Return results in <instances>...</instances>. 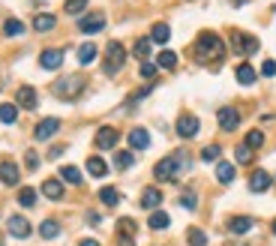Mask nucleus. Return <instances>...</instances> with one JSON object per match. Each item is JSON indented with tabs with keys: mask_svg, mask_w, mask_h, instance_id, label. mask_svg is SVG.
I'll return each instance as SVG.
<instances>
[{
	"mask_svg": "<svg viewBox=\"0 0 276 246\" xmlns=\"http://www.w3.org/2000/svg\"><path fill=\"white\" fill-rule=\"evenodd\" d=\"M18 204H21V207H33V204H36V189L24 186V189L18 192Z\"/></svg>",
	"mask_w": 276,
	"mask_h": 246,
	"instance_id": "c9c22d12",
	"label": "nucleus"
},
{
	"mask_svg": "<svg viewBox=\"0 0 276 246\" xmlns=\"http://www.w3.org/2000/svg\"><path fill=\"white\" fill-rule=\"evenodd\" d=\"M102 27H105V15H102V12L81 15V21H78V30H81V33H87V36H90V33H99Z\"/></svg>",
	"mask_w": 276,
	"mask_h": 246,
	"instance_id": "0eeeda50",
	"label": "nucleus"
},
{
	"mask_svg": "<svg viewBox=\"0 0 276 246\" xmlns=\"http://www.w3.org/2000/svg\"><path fill=\"white\" fill-rule=\"evenodd\" d=\"M132 54L144 63V60L150 57V39H138V42H135V48H132Z\"/></svg>",
	"mask_w": 276,
	"mask_h": 246,
	"instance_id": "72a5a7b5",
	"label": "nucleus"
},
{
	"mask_svg": "<svg viewBox=\"0 0 276 246\" xmlns=\"http://www.w3.org/2000/svg\"><path fill=\"white\" fill-rule=\"evenodd\" d=\"M3 33H6V36H21V33H24V21H18V18H9V21L3 24Z\"/></svg>",
	"mask_w": 276,
	"mask_h": 246,
	"instance_id": "473e14b6",
	"label": "nucleus"
},
{
	"mask_svg": "<svg viewBox=\"0 0 276 246\" xmlns=\"http://www.w3.org/2000/svg\"><path fill=\"white\" fill-rule=\"evenodd\" d=\"M261 75L273 78V75H276V60H264V66H261Z\"/></svg>",
	"mask_w": 276,
	"mask_h": 246,
	"instance_id": "c03bdc74",
	"label": "nucleus"
},
{
	"mask_svg": "<svg viewBox=\"0 0 276 246\" xmlns=\"http://www.w3.org/2000/svg\"><path fill=\"white\" fill-rule=\"evenodd\" d=\"M87 9V0H66V12L69 15H81Z\"/></svg>",
	"mask_w": 276,
	"mask_h": 246,
	"instance_id": "a19ab883",
	"label": "nucleus"
},
{
	"mask_svg": "<svg viewBox=\"0 0 276 246\" xmlns=\"http://www.w3.org/2000/svg\"><path fill=\"white\" fill-rule=\"evenodd\" d=\"M27 168H30V171H36V168H39V156H36L33 150H27Z\"/></svg>",
	"mask_w": 276,
	"mask_h": 246,
	"instance_id": "a18cd8bd",
	"label": "nucleus"
},
{
	"mask_svg": "<svg viewBox=\"0 0 276 246\" xmlns=\"http://www.w3.org/2000/svg\"><path fill=\"white\" fill-rule=\"evenodd\" d=\"M156 69H159L156 63H150V60H144V63H141V78H153V75H156Z\"/></svg>",
	"mask_w": 276,
	"mask_h": 246,
	"instance_id": "37998d69",
	"label": "nucleus"
},
{
	"mask_svg": "<svg viewBox=\"0 0 276 246\" xmlns=\"http://www.w3.org/2000/svg\"><path fill=\"white\" fill-rule=\"evenodd\" d=\"M60 63H63V51H57V48H48L39 57V66L42 69H60Z\"/></svg>",
	"mask_w": 276,
	"mask_h": 246,
	"instance_id": "4468645a",
	"label": "nucleus"
},
{
	"mask_svg": "<svg viewBox=\"0 0 276 246\" xmlns=\"http://www.w3.org/2000/svg\"><path fill=\"white\" fill-rule=\"evenodd\" d=\"M219 153H222V150H219V144H210V147H204V150H201V159H204V162H216V159H219Z\"/></svg>",
	"mask_w": 276,
	"mask_h": 246,
	"instance_id": "ea45409f",
	"label": "nucleus"
},
{
	"mask_svg": "<svg viewBox=\"0 0 276 246\" xmlns=\"http://www.w3.org/2000/svg\"><path fill=\"white\" fill-rule=\"evenodd\" d=\"M39 234H42V237H45V240H54V237H57V234H60V225H57V222H54V219H45V222H42V225H39Z\"/></svg>",
	"mask_w": 276,
	"mask_h": 246,
	"instance_id": "c756f323",
	"label": "nucleus"
},
{
	"mask_svg": "<svg viewBox=\"0 0 276 246\" xmlns=\"http://www.w3.org/2000/svg\"><path fill=\"white\" fill-rule=\"evenodd\" d=\"M87 174H90V177H105V174H108L105 159H102V156H90V159H87Z\"/></svg>",
	"mask_w": 276,
	"mask_h": 246,
	"instance_id": "b1692460",
	"label": "nucleus"
},
{
	"mask_svg": "<svg viewBox=\"0 0 276 246\" xmlns=\"http://www.w3.org/2000/svg\"><path fill=\"white\" fill-rule=\"evenodd\" d=\"M78 246H99V243H96V240H90V237H87V240H81V243H78Z\"/></svg>",
	"mask_w": 276,
	"mask_h": 246,
	"instance_id": "09e8293b",
	"label": "nucleus"
},
{
	"mask_svg": "<svg viewBox=\"0 0 276 246\" xmlns=\"http://www.w3.org/2000/svg\"><path fill=\"white\" fill-rule=\"evenodd\" d=\"M252 225H255V222H252L249 216H231V219H228V231H231V234H249Z\"/></svg>",
	"mask_w": 276,
	"mask_h": 246,
	"instance_id": "a211bd4d",
	"label": "nucleus"
},
{
	"mask_svg": "<svg viewBox=\"0 0 276 246\" xmlns=\"http://www.w3.org/2000/svg\"><path fill=\"white\" fill-rule=\"evenodd\" d=\"M156 66L159 69H174L177 66V54L174 51H159L156 54Z\"/></svg>",
	"mask_w": 276,
	"mask_h": 246,
	"instance_id": "cd10ccee",
	"label": "nucleus"
},
{
	"mask_svg": "<svg viewBox=\"0 0 276 246\" xmlns=\"http://www.w3.org/2000/svg\"><path fill=\"white\" fill-rule=\"evenodd\" d=\"M129 147L132 150H147L150 147V132L147 129H129Z\"/></svg>",
	"mask_w": 276,
	"mask_h": 246,
	"instance_id": "2eb2a0df",
	"label": "nucleus"
},
{
	"mask_svg": "<svg viewBox=\"0 0 276 246\" xmlns=\"http://www.w3.org/2000/svg\"><path fill=\"white\" fill-rule=\"evenodd\" d=\"M147 225H150L153 231H165V228L171 225V216H168L165 210H153V213H150V219H147Z\"/></svg>",
	"mask_w": 276,
	"mask_h": 246,
	"instance_id": "aec40b11",
	"label": "nucleus"
},
{
	"mask_svg": "<svg viewBox=\"0 0 276 246\" xmlns=\"http://www.w3.org/2000/svg\"><path fill=\"white\" fill-rule=\"evenodd\" d=\"M198 126H201V123H198V117H195V114H180L174 129H177V135H180V138H195V135H198Z\"/></svg>",
	"mask_w": 276,
	"mask_h": 246,
	"instance_id": "423d86ee",
	"label": "nucleus"
},
{
	"mask_svg": "<svg viewBox=\"0 0 276 246\" xmlns=\"http://www.w3.org/2000/svg\"><path fill=\"white\" fill-rule=\"evenodd\" d=\"M117 141H120V132H117L114 126H102V129L96 132V147H99V150H111Z\"/></svg>",
	"mask_w": 276,
	"mask_h": 246,
	"instance_id": "9b49d317",
	"label": "nucleus"
},
{
	"mask_svg": "<svg viewBox=\"0 0 276 246\" xmlns=\"http://www.w3.org/2000/svg\"><path fill=\"white\" fill-rule=\"evenodd\" d=\"M87 222H90V225L96 228V225H99V213H87Z\"/></svg>",
	"mask_w": 276,
	"mask_h": 246,
	"instance_id": "de8ad7c7",
	"label": "nucleus"
},
{
	"mask_svg": "<svg viewBox=\"0 0 276 246\" xmlns=\"http://www.w3.org/2000/svg\"><path fill=\"white\" fill-rule=\"evenodd\" d=\"M15 105H18V108H27V111H33V108L39 105V96H36V90H33L30 84L18 87V93H15Z\"/></svg>",
	"mask_w": 276,
	"mask_h": 246,
	"instance_id": "9d476101",
	"label": "nucleus"
},
{
	"mask_svg": "<svg viewBox=\"0 0 276 246\" xmlns=\"http://www.w3.org/2000/svg\"><path fill=\"white\" fill-rule=\"evenodd\" d=\"M15 120H18V105L3 102L0 105V123H15Z\"/></svg>",
	"mask_w": 276,
	"mask_h": 246,
	"instance_id": "7c9ffc66",
	"label": "nucleus"
},
{
	"mask_svg": "<svg viewBox=\"0 0 276 246\" xmlns=\"http://www.w3.org/2000/svg\"><path fill=\"white\" fill-rule=\"evenodd\" d=\"M9 234L18 237V240L30 237V222H27L24 216H9Z\"/></svg>",
	"mask_w": 276,
	"mask_h": 246,
	"instance_id": "ddd939ff",
	"label": "nucleus"
},
{
	"mask_svg": "<svg viewBox=\"0 0 276 246\" xmlns=\"http://www.w3.org/2000/svg\"><path fill=\"white\" fill-rule=\"evenodd\" d=\"M123 63H126V48H123L117 39H111V42L105 45V63H102V69H105L108 75H114L117 69H123Z\"/></svg>",
	"mask_w": 276,
	"mask_h": 246,
	"instance_id": "20e7f679",
	"label": "nucleus"
},
{
	"mask_svg": "<svg viewBox=\"0 0 276 246\" xmlns=\"http://www.w3.org/2000/svg\"><path fill=\"white\" fill-rule=\"evenodd\" d=\"M60 177H63L66 183H72V186H78V183L84 180V177H81V171H78L75 165H63V168H60Z\"/></svg>",
	"mask_w": 276,
	"mask_h": 246,
	"instance_id": "c85d7f7f",
	"label": "nucleus"
},
{
	"mask_svg": "<svg viewBox=\"0 0 276 246\" xmlns=\"http://www.w3.org/2000/svg\"><path fill=\"white\" fill-rule=\"evenodd\" d=\"M180 204H183L186 210H195V204H198V198H195V192H183V195H180Z\"/></svg>",
	"mask_w": 276,
	"mask_h": 246,
	"instance_id": "79ce46f5",
	"label": "nucleus"
},
{
	"mask_svg": "<svg viewBox=\"0 0 276 246\" xmlns=\"http://www.w3.org/2000/svg\"><path fill=\"white\" fill-rule=\"evenodd\" d=\"M168 39H171V27H168L165 21L153 24V30H150V42H159V45H165Z\"/></svg>",
	"mask_w": 276,
	"mask_h": 246,
	"instance_id": "4be33fe9",
	"label": "nucleus"
},
{
	"mask_svg": "<svg viewBox=\"0 0 276 246\" xmlns=\"http://www.w3.org/2000/svg\"><path fill=\"white\" fill-rule=\"evenodd\" d=\"M132 162H135V156H132L129 150H120V153H114V168H120V171H123V168H129Z\"/></svg>",
	"mask_w": 276,
	"mask_h": 246,
	"instance_id": "f704fd0d",
	"label": "nucleus"
},
{
	"mask_svg": "<svg viewBox=\"0 0 276 246\" xmlns=\"http://www.w3.org/2000/svg\"><path fill=\"white\" fill-rule=\"evenodd\" d=\"M216 120H219V126H222L225 132H231V129H237V126H240V111H237L234 105H225V108H219Z\"/></svg>",
	"mask_w": 276,
	"mask_h": 246,
	"instance_id": "6e6552de",
	"label": "nucleus"
},
{
	"mask_svg": "<svg viewBox=\"0 0 276 246\" xmlns=\"http://www.w3.org/2000/svg\"><path fill=\"white\" fill-rule=\"evenodd\" d=\"M216 180L228 186V183L234 180V165H231V162H219V165H216Z\"/></svg>",
	"mask_w": 276,
	"mask_h": 246,
	"instance_id": "a878e982",
	"label": "nucleus"
},
{
	"mask_svg": "<svg viewBox=\"0 0 276 246\" xmlns=\"http://www.w3.org/2000/svg\"><path fill=\"white\" fill-rule=\"evenodd\" d=\"M99 201H102L105 207H114V204L120 201V192H117L114 186H102V189H99Z\"/></svg>",
	"mask_w": 276,
	"mask_h": 246,
	"instance_id": "bb28decb",
	"label": "nucleus"
},
{
	"mask_svg": "<svg viewBox=\"0 0 276 246\" xmlns=\"http://www.w3.org/2000/svg\"><path fill=\"white\" fill-rule=\"evenodd\" d=\"M57 129H60V120H57V117H45V120H39V126L33 129V138H36V141H48V138L57 135Z\"/></svg>",
	"mask_w": 276,
	"mask_h": 246,
	"instance_id": "1a4fd4ad",
	"label": "nucleus"
},
{
	"mask_svg": "<svg viewBox=\"0 0 276 246\" xmlns=\"http://www.w3.org/2000/svg\"><path fill=\"white\" fill-rule=\"evenodd\" d=\"M234 75H237V81H240V84H246V87H249V84H255V69H252L249 63H240V66L234 69Z\"/></svg>",
	"mask_w": 276,
	"mask_h": 246,
	"instance_id": "393cba45",
	"label": "nucleus"
},
{
	"mask_svg": "<svg viewBox=\"0 0 276 246\" xmlns=\"http://www.w3.org/2000/svg\"><path fill=\"white\" fill-rule=\"evenodd\" d=\"M96 54H99V51H96V45H93V42L78 45V63H81V66H90V63L96 60Z\"/></svg>",
	"mask_w": 276,
	"mask_h": 246,
	"instance_id": "5701e85b",
	"label": "nucleus"
},
{
	"mask_svg": "<svg viewBox=\"0 0 276 246\" xmlns=\"http://www.w3.org/2000/svg\"><path fill=\"white\" fill-rule=\"evenodd\" d=\"M57 156H63V147H51L48 150V159H57Z\"/></svg>",
	"mask_w": 276,
	"mask_h": 246,
	"instance_id": "49530a36",
	"label": "nucleus"
},
{
	"mask_svg": "<svg viewBox=\"0 0 276 246\" xmlns=\"http://www.w3.org/2000/svg\"><path fill=\"white\" fill-rule=\"evenodd\" d=\"M117 225H120V234H117V237H135V219L126 216V219H120Z\"/></svg>",
	"mask_w": 276,
	"mask_h": 246,
	"instance_id": "4c0bfd02",
	"label": "nucleus"
},
{
	"mask_svg": "<svg viewBox=\"0 0 276 246\" xmlns=\"http://www.w3.org/2000/svg\"><path fill=\"white\" fill-rule=\"evenodd\" d=\"M243 144H246L249 150L261 147V144H264V132H261V129H249V132H246V141H243Z\"/></svg>",
	"mask_w": 276,
	"mask_h": 246,
	"instance_id": "2f4dec72",
	"label": "nucleus"
},
{
	"mask_svg": "<svg viewBox=\"0 0 276 246\" xmlns=\"http://www.w3.org/2000/svg\"><path fill=\"white\" fill-rule=\"evenodd\" d=\"M252 156H255V153H252V150H249L246 144H240V147L234 150V159H237L240 165H246V162H252Z\"/></svg>",
	"mask_w": 276,
	"mask_h": 246,
	"instance_id": "58836bf2",
	"label": "nucleus"
},
{
	"mask_svg": "<svg viewBox=\"0 0 276 246\" xmlns=\"http://www.w3.org/2000/svg\"><path fill=\"white\" fill-rule=\"evenodd\" d=\"M0 180L6 186H15L18 183V165L15 162H0Z\"/></svg>",
	"mask_w": 276,
	"mask_h": 246,
	"instance_id": "412c9836",
	"label": "nucleus"
},
{
	"mask_svg": "<svg viewBox=\"0 0 276 246\" xmlns=\"http://www.w3.org/2000/svg\"><path fill=\"white\" fill-rule=\"evenodd\" d=\"M186 240H189V246H207V234L201 228H189L186 231Z\"/></svg>",
	"mask_w": 276,
	"mask_h": 246,
	"instance_id": "e433bc0d",
	"label": "nucleus"
},
{
	"mask_svg": "<svg viewBox=\"0 0 276 246\" xmlns=\"http://www.w3.org/2000/svg\"><path fill=\"white\" fill-rule=\"evenodd\" d=\"M138 204L153 213V210H159V204H162V192H159L156 186H147V189L141 192V201H138Z\"/></svg>",
	"mask_w": 276,
	"mask_h": 246,
	"instance_id": "f8f14e48",
	"label": "nucleus"
},
{
	"mask_svg": "<svg viewBox=\"0 0 276 246\" xmlns=\"http://www.w3.org/2000/svg\"><path fill=\"white\" fill-rule=\"evenodd\" d=\"M42 195L51 198V201H60V198H63V183H60L57 177H48V180L42 183Z\"/></svg>",
	"mask_w": 276,
	"mask_h": 246,
	"instance_id": "f3484780",
	"label": "nucleus"
},
{
	"mask_svg": "<svg viewBox=\"0 0 276 246\" xmlns=\"http://www.w3.org/2000/svg\"><path fill=\"white\" fill-rule=\"evenodd\" d=\"M54 24H57V18L48 15V12H39V15L33 18V30H36V33H48V30H54Z\"/></svg>",
	"mask_w": 276,
	"mask_h": 246,
	"instance_id": "6ab92c4d",
	"label": "nucleus"
},
{
	"mask_svg": "<svg viewBox=\"0 0 276 246\" xmlns=\"http://www.w3.org/2000/svg\"><path fill=\"white\" fill-rule=\"evenodd\" d=\"M270 183H273V180H270L267 171H255V174L249 177V192H267Z\"/></svg>",
	"mask_w": 276,
	"mask_h": 246,
	"instance_id": "dca6fc26",
	"label": "nucleus"
},
{
	"mask_svg": "<svg viewBox=\"0 0 276 246\" xmlns=\"http://www.w3.org/2000/svg\"><path fill=\"white\" fill-rule=\"evenodd\" d=\"M231 45H234V51L243 54V57L258 51V39H255V36H246V33H231Z\"/></svg>",
	"mask_w": 276,
	"mask_h": 246,
	"instance_id": "39448f33",
	"label": "nucleus"
},
{
	"mask_svg": "<svg viewBox=\"0 0 276 246\" xmlns=\"http://www.w3.org/2000/svg\"><path fill=\"white\" fill-rule=\"evenodd\" d=\"M195 54L198 60H222L225 57V45L216 33H201L195 42Z\"/></svg>",
	"mask_w": 276,
	"mask_h": 246,
	"instance_id": "f03ea898",
	"label": "nucleus"
},
{
	"mask_svg": "<svg viewBox=\"0 0 276 246\" xmlns=\"http://www.w3.org/2000/svg\"><path fill=\"white\" fill-rule=\"evenodd\" d=\"M84 90V78L81 75H66V78H57L54 84H51V93L57 96V99H75L78 93Z\"/></svg>",
	"mask_w": 276,
	"mask_h": 246,
	"instance_id": "7ed1b4c3",
	"label": "nucleus"
},
{
	"mask_svg": "<svg viewBox=\"0 0 276 246\" xmlns=\"http://www.w3.org/2000/svg\"><path fill=\"white\" fill-rule=\"evenodd\" d=\"M186 165H189V159L183 156V150H177V153H171V156H165V159H159V162L153 165V177H156L159 183L177 180V174H180Z\"/></svg>",
	"mask_w": 276,
	"mask_h": 246,
	"instance_id": "f257e3e1",
	"label": "nucleus"
},
{
	"mask_svg": "<svg viewBox=\"0 0 276 246\" xmlns=\"http://www.w3.org/2000/svg\"><path fill=\"white\" fill-rule=\"evenodd\" d=\"M270 228H273V234H276V219H273V225H270Z\"/></svg>",
	"mask_w": 276,
	"mask_h": 246,
	"instance_id": "8fccbe9b",
	"label": "nucleus"
}]
</instances>
